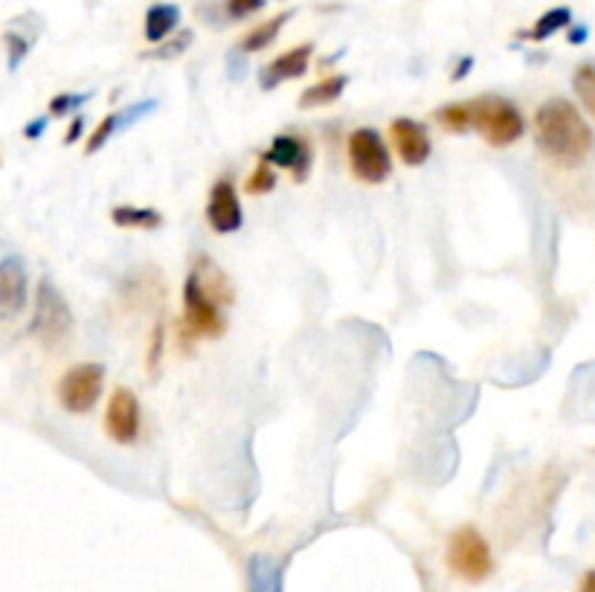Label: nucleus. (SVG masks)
<instances>
[{"label":"nucleus","mask_w":595,"mask_h":592,"mask_svg":"<svg viewBox=\"0 0 595 592\" xmlns=\"http://www.w3.org/2000/svg\"><path fill=\"white\" fill-rule=\"evenodd\" d=\"M535 143L552 163L578 169L593 154L595 134L569 99L552 96L535 111Z\"/></svg>","instance_id":"nucleus-1"},{"label":"nucleus","mask_w":595,"mask_h":592,"mask_svg":"<svg viewBox=\"0 0 595 592\" xmlns=\"http://www.w3.org/2000/svg\"><path fill=\"white\" fill-rule=\"evenodd\" d=\"M468 105H471V128L488 146L508 148L517 140H523L526 117L511 99L497 96V93H485V96L468 99Z\"/></svg>","instance_id":"nucleus-2"},{"label":"nucleus","mask_w":595,"mask_h":592,"mask_svg":"<svg viewBox=\"0 0 595 592\" xmlns=\"http://www.w3.org/2000/svg\"><path fill=\"white\" fill-rule=\"evenodd\" d=\"M346 160L360 183L381 186L392 175V151L378 128H355L346 140Z\"/></svg>","instance_id":"nucleus-3"},{"label":"nucleus","mask_w":595,"mask_h":592,"mask_svg":"<svg viewBox=\"0 0 595 592\" xmlns=\"http://www.w3.org/2000/svg\"><path fill=\"white\" fill-rule=\"evenodd\" d=\"M183 331H186V340L192 337L218 340L227 331V317L221 311V302L204 288L195 270H189L183 282Z\"/></svg>","instance_id":"nucleus-4"},{"label":"nucleus","mask_w":595,"mask_h":592,"mask_svg":"<svg viewBox=\"0 0 595 592\" xmlns=\"http://www.w3.org/2000/svg\"><path fill=\"white\" fill-rule=\"evenodd\" d=\"M73 331V311L50 279H41L32 302L30 334L44 346H59Z\"/></svg>","instance_id":"nucleus-5"},{"label":"nucleus","mask_w":595,"mask_h":592,"mask_svg":"<svg viewBox=\"0 0 595 592\" xmlns=\"http://www.w3.org/2000/svg\"><path fill=\"white\" fill-rule=\"evenodd\" d=\"M447 566L456 578L479 584L494 572V555L476 526H462L447 540Z\"/></svg>","instance_id":"nucleus-6"},{"label":"nucleus","mask_w":595,"mask_h":592,"mask_svg":"<svg viewBox=\"0 0 595 592\" xmlns=\"http://www.w3.org/2000/svg\"><path fill=\"white\" fill-rule=\"evenodd\" d=\"M105 389V366L102 363H76L59 378L56 395L59 404L70 415L90 413Z\"/></svg>","instance_id":"nucleus-7"},{"label":"nucleus","mask_w":595,"mask_h":592,"mask_svg":"<svg viewBox=\"0 0 595 592\" xmlns=\"http://www.w3.org/2000/svg\"><path fill=\"white\" fill-rule=\"evenodd\" d=\"M204 215H207L209 230L218 233V236H230V233H238L244 227V209L238 201V189L233 178H218L212 183Z\"/></svg>","instance_id":"nucleus-8"},{"label":"nucleus","mask_w":595,"mask_h":592,"mask_svg":"<svg viewBox=\"0 0 595 592\" xmlns=\"http://www.w3.org/2000/svg\"><path fill=\"white\" fill-rule=\"evenodd\" d=\"M105 433L114 444H134L140 436V401L128 386H117L108 398Z\"/></svg>","instance_id":"nucleus-9"},{"label":"nucleus","mask_w":595,"mask_h":592,"mask_svg":"<svg viewBox=\"0 0 595 592\" xmlns=\"http://www.w3.org/2000/svg\"><path fill=\"white\" fill-rule=\"evenodd\" d=\"M389 137H392V148L401 157L404 166L416 169L424 166L433 154V140L424 122L413 117H398L389 122Z\"/></svg>","instance_id":"nucleus-10"},{"label":"nucleus","mask_w":595,"mask_h":592,"mask_svg":"<svg viewBox=\"0 0 595 592\" xmlns=\"http://www.w3.org/2000/svg\"><path fill=\"white\" fill-rule=\"evenodd\" d=\"M262 163L268 166H276V169H285L291 172L297 183L308 178L311 172V163H314V151H311V143L305 137H297V134H279L273 137L268 151L259 154Z\"/></svg>","instance_id":"nucleus-11"},{"label":"nucleus","mask_w":595,"mask_h":592,"mask_svg":"<svg viewBox=\"0 0 595 592\" xmlns=\"http://www.w3.org/2000/svg\"><path fill=\"white\" fill-rule=\"evenodd\" d=\"M30 299V276L27 265L18 256L0 259V317L12 320L27 308Z\"/></svg>","instance_id":"nucleus-12"},{"label":"nucleus","mask_w":595,"mask_h":592,"mask_svg":"<svg viewBox=\"0 0 595 592\" xmlns=\"http://www.w3.org/2000/svg\"><path fill=\"white\" fill-rule=\"evenodd\" d=\"M311 56H314V44H299V47H291L282 56L268 61L259 73L262 90H273L279 88L282 82H294L299 76H305L308 67H311Z\"/></svg>","instance_id":"nucleus-13"},{"label":"nucleus","mask_w":595,"mask_h":592,"mask_svg":"<svg viewBox=\"0 0 595 592\" xmlns=\"http://www.w3.org/2000/svg\"><path fill=\"white\" fill-rule=\"evenodd\" d=\"M154 108H157V102L149 99V102H140V105L125 108V111H114V114H108V117L102 119V122L90 131V137L85 140V154H96V151H102L111 137H117L122 128H128L131 122H137L140 117L151 114Z\"/></svg>","instance_id":"nucleus-14"},{"label":"nucleus","mask_w":595,"mask_h":592,"mask_svg":"<svg viewBox=\"0 0 595 592\" xmlns=\"http://www.w3.org/2000/svg\"><path fill=\"white\" fill-rule=\"evenodd\" d=\"M180 9L175 3H154L146 12V24H143V35L149 44H163L172 32L178 30Z\"/></svg>","instance_id":"nucleus-15"},{"label":"nucleus","mask_w":595,"mask_h":592,"mask_svg":"<svg viewBox=\"0 0 595 592\" xmlns=\"http://www.w3.org/2000/svg\"><path fill=\"white\" fill-rule=\"evenodd\" d=\"M111 221L119 230H160L166 224L163 212H157L154 207H134V204H119L111 209Z\"/></svg>","instance_id":"nucleus-16"},{"label":"nucleus","mask_w":595,"mask_h":592,"mask_svg":"<svg viewBox=\"0 0 595 592\" xmlns=\"http://www.w3.org/2000/svg\"><path fill=\"white\" fill-rule=\"evenodd\" d=\"M349 85V76L337 73V76H328L323 82L311 85L299 93V111H314V108H323V105H331L343 96V90Z\"/></svg>","instance_id":"nucleus-17"},{"label":"nucleus","mask_w":595,"mask_h":592,"mask_svg":"<svg viewBox=\"0 0 595 592\" xmlns=\"http://www.w3.org/2000/svg\"><path fill=\"white\" fill-rule=\"evenodd\" d=\"M291 15H294V12H279L276 18H268V21L256 24L253 30L241 38V44H238V47H241V53H262V50H268L270 44L279 38L282 27L291 21Z\"/></svg>","instance_id":"nucleus-18"},{"label":"nucleus","mask_w":595,"mask_h":592,"mask_svg":"<svg viewBox=\"0 0 595 592\" xmlns=\"http://www.w3.org/2000/svg\"><path fill=\"white\" fill-rule=\"evenodd\" d=\"M572 24V9L569 6H555V9H546L540 18L535 21V27L529 32H523V38H529V41H546V38H552L555 32L566 30Z\"/></svg>","instance_id":"nucleus-19"},{"label":"nucleus","mask_w":595,"mask_h":592,"mask_svg":"<svg viewBox=\"0 0 595 592\" xmlns=\"http://www.w3.org/2000/svg\"><path fill=\"white\" fill-rule=\"evenodd\" d=\"M250 592H282V572L270 558L250 561Z\"/></svg>","instance_id":"nucleus-20"},{"label":"nucleus","mask_w":595,"mask_h":592,"mask_svg":"<svg viewBox=\"0 0 595 592\" xmlns=\"http://www.w3.org/2000/svg\"><path fill=\"white\" fill-rule=\"evenodd\" d=\"M436 122L450 131V134H465L471 131V105L468 102H450V105H442L436 114Z\"/></svg>","instance_id":"nucleus-21"},{"label":"nucleus","mask_w":595,"mask_h":592,"mask_svg":"<svg viewBox=\"0 0 595 592\" xmlns=\"http://www.w3.org/2000/svg\"><path fill=\"white\" fill-rule=\"evenodd\" d=\"M572 88L578 93L584 111L595 119V61H584V64L572 73Z\"/></svg>","instance_id":"nucleus-22"},{"label":"nucleus","mask_w":595,"mask_h":592,"mask_svg":"<svg viewBox=\"0 0 595 592\" xmlns=\"http://www.w3.org/2000/svg\"><path fill=\"white\" fill-rule=\"evenodd\" d=\"M276 172H273V166H268V163H262L259 160V166L247 175V180H244V192L247 195H253V198H259V195H270L273 189H276Z\"/></svg>","instance_id":"nucleus-23"},{"label":"nucleus","mask_w":595,"mask_h":592,"mask_svg":"<svg viewBox=\"0 0 595 592\" xmlns=\"http://www.w3.org/2000/svg\"><path fill=\"white\" fill-rule=\"evenodd\" d=\"M192 41H195V35H192V30H183L178 32L172 41L166 38L163 44H157L151 53H146L143 59H175V56H180V53H186L189 47H192Z\"/></svg>","instance_id":"nucleus-24"},{"label":"nucleus","mask_w":595,"mask_h":592,"mask_svg":"<svg viewBox=\"0 0 595 592\" xmlns=\"http://www.w3.org/2000/svg\"><path fill=\"white\" fill-rule=\"evenodd\" d=\"M90 96L93 93H56L53 99H50V117H64V114H73V111H79L85 102H90Z\"/></svg>","instance_id":"nucleus-25"},{"label":"nucleus","mask_w":595,"mask_h":592,"mask_svg":"<svg viewBox=\"0 0 595 592\" xmlns=\"http://www.w3.org/2000/svg\"><path fill=\"white\" fill-rule=\"evenodd\" d=\"M163 343H166V326L163 320L154 323L149 337V355H146V366H149L151 378H157V369H160V357H163Z\"/></svg>","instance_id":"nucleus-26"},{"label":"nucleus","mask_w":595,"mask_h":592,"mask_svg":"<svg viewBox=\"0 0 595 592\" xmlns=\"http://www.w3.org/2000/svg\"><path fill=\"white\" fill-rule=\"evenodd\" d=\"M3 44H6V56H9V70H18V64L27 59L32 44L24 35H18V32H6L3 35Z\"/></svg>","instance_id":"nucleus-27"},{"label":"nucleus","mask_w":595,"mask_h":592,"mask_svg":"<svg viewBox=\"0 0 595 592\" xmlns=\"http://www.w3.org/2000/svg\"><path fill=\"white\" fill-rule=\"evenodd\" d=\"M262 9H265V0H227L224 3V12H227L230 21H244V18H250Z\"/></svg>","instance_id":"nucleus-28"},{"label":"nucleus","mask_w":595,"mask_h":592,"mask_svg":"<svg viewBox=\"0 0 595 592\" xmlns=\"http://www.w3.org/2000/svg\"><path fill=\"white\" fill-rule=\"evenodd\" d=\"M82 134H85V117H73L70 128H67V134H64V146H73Z\"/></svg>","instance_id":"nucleus-29"},{"label":"nucleus","mask_w":595,"mask_h":592,"mask_svg":"<svg viewBox=\"0 0 595 592\" xmlns=\"http://www.w3.org/2000/svg\"><path fill=\"white\" fill-rule=\"evenodd\" d=\"M44 128H47V117L32 119L30 125H27V128H24V137H27V140H38V137H41V131H44Z\"/></svg>","instance_id":"nucleus-30"},{"label":"nucleus","mask_w":595,"mask_h":592,"mask_svg":"<svg viewBox=\"0 0 595 592\" xmlns=\"http://www.w3.org/2000/svg\"><path fill=\"white\" fill-rule=\"evenodd\" d=\"M471 67H474V59H471V56H465V59L459 61V67L453 70V76H450V79H453V82H459V79H465V76L471 73Z\"/></svg>","instance_id":"nucleus-31"},{"label":"nucleus","mask_w":595,"mask_h":592,"mask_svg":"<svg viewBox=\"0 0 595 592\" xmlns=\"http://www.w3.org/2000/svg\"><path fill=\"white\" fill-rule=\"evenodd\" d=\"M578 592H595V569H590V572L581 578V587H578Z\"/></svg>","instance_id":"nucleus-32"},{"label":"nucleus","mask_w":595,"mask_h":592,"mask_svg":"<svg viewBox=\"0 0 595 592\" xmlns=\"http://www.w3.org/2000/svg\"><path fill=\"white\" fill-rule=\"evenodd\" d=\"M587 41V27H575L569 32V44H584Z\"/></svg>","instance_id":"nucleus-33"}]
</instances>
